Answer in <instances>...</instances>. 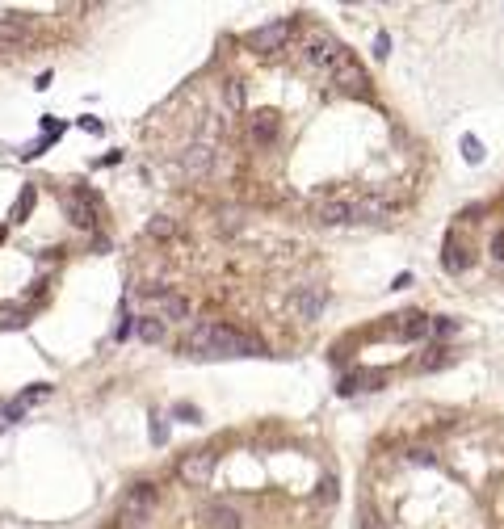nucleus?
Listing matches in <instances>:
<instances>
[{"mask_svg": "<svg viewBox=\"0 0 504 529\" xmlns=\"http://www.w3.org/2000/svg\"><path fill=\"white\" fill-rule=\"evenodd\" d=\"M492 256H496V260H504V235H496V240H492Z\"/></svg>", "mask_w": 504, "mask_h": 529, "instance_id": "29", "label": "nucleus"}, {"mask_svg": "<svg viewBox=\"0 0 504 529\" xmlns=\"http://www.w3.org/2000/svg\"><path fill=\"white\" fill-rule=\"evenodd\" d=\"M328 80H332V84H336L340 93H349V97H366V72H362L358 64H353L349 55H345V59L336 64V72H332Z\"/></svg>", "mask_w": 504, "mask_h": 529, "instance_id": "8", "label": "nucleus"}, {"mask_svg": "<svg viewBox=\"0 0 504 529\" xmlns=\"http://www.w3.org/2000/svg\"><path fill=\"white\" fill-rule=\"evenodd\" d=\"M391 215V202L387 198H362L353 202V223H382Z\"/></svg>", "mask_w": 504, "mask_h": 529, "instance_id": "14", "label": "nucleus"}, {"mask_svg": "<svg viewBox=\"0 0 504 529\" xmlns=\"http://www.w3.org/2000/svg\"><path fill=\"white\" fill-rule=\"evenodd\" d=\"M441 264L449 273H463L467 264H471V252L463 248V240H458V231H449L445 235V244H441Z\"/></svg>", "mask_w": 504, "mask_h": 529, "instance_id": "13", "label": "nucleus"}, {"mask_svg": "<svg viewBox=\"0 0 504 529\" xmlns=\"http://www.w3.org/2000/svg\"><path fill=\"white\" fill-rule=\"evenodd\" d=\"M278 114H269V110H261V114H252L248 118V135H252V143L257 147H269L273 139H278Z\"/></svg>", "mask_w": 504, "mask_h": 529, "instance_id": "12", "label": "nucleus"}, {"mask_svg": "<svg viewBox=\"0 0 504 529\" xmlns=\"http://www.w3.org/2000/svg\"><path fill=\"white\" fill-rule=\"evenodd\" d=\"M181 353H189V357H265V340L248 336L240 328H227V324H197L181 340Z\"/></svg>", "mask_w": 504, "mask_h": 529, "instance_id": "1", "label": "nucleus"}, {"mask_svg": "<svg viewBox=\"0 0 504 529\" xmlns=\"http://www.w3.org/2000/svg\"><path fill=\"white\" fill-rule=\"evenodd\" d=\"M151 508H156V488H151V483H135V488L122 496V512H118L122 529H139V525L147 521Z\"/></svg>", "mask_w": 504, "mask_h": 529, "instance_id": "3", "label": "nucleus"}, {"mask_svg": "<svg viewBox=\"0 0 504 529\" xmlns=\"http://www.w3.org/2000/svg\"><path fill=\"white\" fill-rule=\"evenodd\" d=\"M68 215H72L76 227H93L97 223V198L88 189H72L68 193Z\"/></svg>", "mask_w": 504, "mask_h": 529, "instance_id": "11", "label": "nucleus"}, {"mask_svg": "<svg viewBox=\"0 0 504 529\" xmlns=\"http://www.w3.org/2000/svg\"><path fill=\"white\" fill-rule=\"evenodd\" d=\"M433 332H441V336L454 332V320H433Z\"/></svg>", "mask_w": 504, "mask_h": 529, "instance_id": "28", "label": "nucleus"}, {"mask_svg": "<svg viewBox=\"0 0 504 529\" xmlns=\"http://www.w3.org/2000/svg\"><path fill=\"white\" fill-rule=\"evenodd\" d=\"M143 294H147L151 307H156V320H189L193 315V302L185 294H177V290H143Z\"/></svg>", "mask_w": 504, "mask_h": 529, "instance_id": "5", "label": "nucleus"}, {"mask_svg": "<svg viewBox=\"0 0 504 529\" xmlns=\"http://www.w3.org/2000/svg\"><path fill=\"white\" fill-rule=\"evenodd\" d=\"M0 42L26 46L30 42V17H0Z\"/></svg>", "mask_w": 504, "mask_h": 529, "instance_id": "15", "label": "nucleus"}, {"mask_svg": "<svg viewBox=\"0 0 504 529\" xmlns=\"http://www.w3.org/2000/svg\"><path fill=\"white\" fill-rule=\"evenodd\" d=\"M30 206H34V189H26V193H21V202H17V215H26Z\"/></svg>", "mask_w": 504, "mask_h": 529, "instance_id": "26", "label": "nucleus"}, {"mask_svg": "<svg viewBox=\"0 0 504 529\" xmlns=\"http://www.w3.org/2000/svg\"><path fill=\"white\" fill-rule=\"evenodd\" d=\"M223 97H227L231 110H244V84H240V80H231V84L223 88Z\"/></svg>", "mask_w": 504, "mask_h": 529, "instance_id": "21", "label": "nucleus"}, {"mask_svg": "<svg viewBox=\"0 0 504 529\" xmlns=\"http://www.w3.org/2000/svg\"><path fill=\"white\" fill-rule=\"evenodd\" d=\"M135 336L147 340V345H160V340H164V320H156V315H143V320H135Z\"/></svg>", "mask_w": 504, "mask_h": 529, "instance_id": "18", "label": "nucleus"}, {"mask_svg": "<svg viewBox=\"0 0 504 529\" xmlns=\"http://www.w3.org/2000/svg\"><path fill=\"white\" fill-rule=\"evenodd\" d=\"M433 332V324L425 320L420 311H412V315H403V324H399V336L403 340H420V336H429Z\"/></svg>", "mask_w": 504, "mask_h": 529, "instance_id": "17", "label": "nucleus"}, {"mask_svg": "<svg viewBox=\"0 0 504 529\" xmlns=\"http://www.w3.org/2000/svg\"><path fill=\"white\" fill-rule=\"evenodd\" d=\"M362 529H382V521H378V512H366V517H362Z\"/></svg>", "mask_w": 504, "mask_h": 529, "instance_id": "27", "label": "nucleus"}, {"mask_svg": "<svg viewBox=\"0 0 504 529\" xmlns=\"http://www.w3.org/2000/svg\"><path fill=\"white\" fill-rule=\"evenodd\" d=\"M147 235H151V240H173V235H177V223H173L168 215H156V219L147 223Z\"/></svg>", "mask_w": 504, "mask_h": 529, "instance_id": "20", "label": "nucleus"}, {"mask_svg": "<svg viewBox=\"0 0 504 529\" xmlns=\"http://www.w3.org/2000/svg\"><path fill=\"white\" fill-rule=\"evenodd\" d=\"M211 169H215V147H211L206 139H202V143H189L185 155H181V173L197 181V177H206Z\"/></svg>", "mask_w": 504, "mask_h": 529, "instance_id": "7", "label": "nucleus"}, {"mask_svg": "<svg viewBox=\"0 0 504 529\" xmlns=\"http://www.w3.org/2000/svg\"><path fill=\"white\" fill-rule=\"evenodd\" d=\"M202 517L211 521V529H240V512L231 504H206V508H202Z\"/></svg>", "mask_w": 504, "mask_h": 529, "instance_id": "16", "label": "nucleus"}, {"mask_svg": "<svg viewBox=\"0 0 504 529\" xmlns=\"http://www.w3.org/2000/svg\"><path fill=\"white\" fill-rule=\"evenodd\" d=\"M345 55H349V50H345L332 34H324V30H307V34H302V42H298L302 68H307V72H320V76H332L336 64H340Z\"/></svg>", "mask_w": 504, "mask_h": 529, "instance_id": "2", "label": "nucleus"}, {"mask_svg": "<svg viewBox=\"0 0 504 529\" xmlns=\"http://www.w3.org/2000/svg\"><path fill=\"white\" fill-rule=\"evenodd\" d=\"M46 395H50V387H30V391H26V395H21L17 403H9V407H5V420H17V416H21V412L30 407V403L46 399Z\"/></svg>", "mask_w": 504, "mask_h": 529, "instance_id": "19", "label": "nucleus"}, {"mask_svg": "<svg viewBox=\"0 0 504 529\" xmlns=\"http://www.w3.org/2000/svg\"><path fill=\"white\" fill-rule=\"evenodd\" d=\"M294 315L298 320H320L324 315V307H328V290H320V286H307V290H298L294 294Z\"/></svg>", "mask_w": 504, "mask_h": 529, "instance_id": "10", "label": "nucleus"}, {"mask_svg": "<svg viewBox=\"0 0 504 529\" xmlns=\"http://www.w3.org/2000/svg\"><path fill=\"white\" fill-rule=\"evenodd\" d=\"M294 26H298L294 17H278V21L261 26V30H252V34H248V46L257 50V55H273V50H282V46L290 42Z\"/></svg>", "mask_w": 504, "mask_h": 529, "instance_id": "4", "label": "nucleus"}, {"mask_svg": "<svg viewBox=\"0 0 504 529\" xmlns=\"http://www.w3.org/2000/svg\"><path fill=\"white\" fill-rule=\"evenodd\" d=\"M151 441H156V445H164V441H168V433H164V425H160V420L151 425Z\"/></svg>", "mask_w": 504, "mask_h": 529, "instance_id": "25", "label": "nucleus"}, {"mask_svg": "<svg viewBox=\"0 0 504 529\" xmlns=\"http://www.w3.org/2000/svg\"><path fill=\"white\" fill-rule=\"evenodd\" d=\"M177 474L189 483V488H202L215 474V454L211 450H193V454H185L181 462H177Z\"/></svg>", "mask_w": 504, "mask_h": 529, "instance_id": "6", "label": "nucleus"}, {"mask_svg": "<svg viewBox=\"0 0 504 529\" xmlns=\"http://www.w3.org/2000/svg\"><path fill=\"white\" fill-rule=\"evenodd\" d=\"M408 458H412L416 466H429V462H433V450H425V445H420V450H412Z\"/></svg>", "mask_w": 504, "mask_h": 529, "instance_id": "24", "label": "nucleus"}, {"mask_svg": "<svg viewBox=\"0 0 504 529\" xmlns=\"http://www.w3.org/2000/svg\"><path fill=\"white\" fill-rule=\"evenodd\" d=\"M316 223H324V227H345V223H353V202H349V198H324V202L316 206Z\"/></svg>", "mask_w": 504, "mask_h": 529, "instance_id": "9", "label": "nucleus"}, {"mask_svg": "<svg viewBox=\"0 0 504 529\" xmlns=\"http://www.w3.org/2000/svg\"><path fill=\"white\" fill-rule=\"evenodd\" d=\"M463 155H467V160H471V164H479V160H483V143L467 135V139H463Z\"/></svg>", "mask_w": 504, "mask_h": 529, "instance_id": "22", "label": "nucleus"}, {"mask_svg": "<svg viewBox=\"0 0 504 529\" xmlns=\"http://www.w3.org/2000/svg\"><path fill=\"white\" fill-rule=\"evenodd\" d=\"M320 504H332L336 500V479H320V492H316Z\"/></svg>", "mask_w": 504, "mask_h": 529, "instance_id": "23", "label": "nucleus"}]
</instances>
